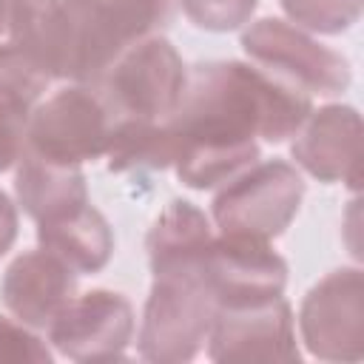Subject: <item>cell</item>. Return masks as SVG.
Returning <instances> with one entry per match:
<instances>
[{
	"label": "cell",
	"mask_w": 364,
	"mask_h": 364,
	"mask_svg": "<svg viewBox=\"0 0 364 364\" xmlns=\"http://www.w3.org/2000/svg\"><path fill=\"white\" fill-rule=\"evenodd\" d=\"M182 14L205 31H236L250 23L259 0H176Z\"/></svg>",
	"instance_id": "cell-21"
},
{
	"label": "cell",
	"mask_w": 364,
	"mask_h": 364,
	"mask_svg": "<svg viewBox=\"0 0 364 364\" xmlns=\"http://www.w3.org/2000/svg\"><path fill=\"white\" fill-rule=\"evenodd\" d=\"M17 239V208L6 191H0V259L11 250Z\"/></svg>",
	"instance_id": "cell-23"
},
{
	"label": "cell",
	"mask_w": 364,
	"mask_h": 364,
	"mask_svg": "<svg viewBox=\"0 0 364 364\" xmlns=\"http://www.w3.org/2000/svg\"><path fill=\"white\" fill-rule=\"evenodd\" d=\"M213 361H299L293 310L284 296L219 307L208 333Z\"/></svg>",
	"instance_id": "cell-10"
},
{
	"label": "cell",
	"mask_w": 364,
	"mask_h": 364,
	"mask_svg": "<svg viewBox=\"0 0 364 364\" xmlns=\"http://www.w3.org/2000/svg\"><path fill=\"white\" fill-rule=\"evenodd\" d=\"M188 82L179 51L159 34L128 46L94 82L117 119H168Z\"/></svg>",
	"instance_id": "cell-4"
},
{
	"label": "cell",
	"mask_w": 364,
	"mask_h": 364,
	"mask_svg": "<svg viewBox=\"0 0 364 364\" xmlns=\"http://www.w3.org/2000/svg\"><path fill=\"white\" fill-rule=\"evenodd\" d=\"M6 28V0H0V31Z\"/></svg>",
	"instance_id": "cell-24"
},
{
	"label": "cell",
	"mask_w": 364,
	"mask_h": 364,
	"mask_svg": "<svg viewBox=\"0 0 364 364\" xmlns=\"http://www.w3.org/2000/svg\"><path fill=\"white\" fill-rule=\"evenodd\" d=\"M14 168L17 202L26 210V216H31L37 225L88 205L85 173L80 165L51 162L26 148Z\"/></svg>",
	"instance_id": "cell-15"
},
{
	"label": "cell",
	"mask_w": 364,
	"mask_h": 364,
	"mask_svg": "<svg viewBox=\"0 0 364 364\" xmlns=\"http://www.w3.org/2000/svg\"><path fill=\"white\" fill-rule=\"evenodd\" d=\"M77 270L46 247L20 253L0 284L9 313L31 330H48L54 316L77 293Z\"/></svg>",
	"instance_id": "cell-13"
},
{
	"label": "cell",
	"mask_w": 364,
	"mask_h": 364,
	"mask_svg": "<svg viewBox=\"0 0 364 364\" xmlns=\"http://www.w3.org/2000/svg\"><path fill=\"white\" fill-rule=\"evenodd\" d=\"M301 341L324 361H361L364 355V282L358 267H338L316 282L299 310Z\"/></svg>",
	"instance_id": "cell-8"
},
{
	"label": "cell",
	"mask_w": 364,
	"mask_h": 364,
	"mask_svg": "<svg viewBox=\"0 0 364 364\" xmlns=\"http://www.w3.org/2000/svg\"><path fill=\"white\" fill-rule=\"evenodd\" d=\"M310 111L307 91L256 63H199L188 68L185 94L168 117L173 171L193 191L219 188L259 159V139H290Z\"/></svg>",
	"instance_id": "cell-1"
},
{
	"label": "cell",
	"mask_w": 364,
	"mask_h": 364,
	"mask_svg": "<svg viewBox=\"0 0 364 364\" xmlns=\"http://www.w3.org/2000/svg\"><path fill=\"white\" fill-rule=\"evenodd\" d=\"M213 239L210 219L188 199H171L162 213L154 219L145 247L151 273H168V270H188L199 267L202 256Z\"/></svg>",
	"instance_id": "cell-16"
},
{
	"label": "cell",
	"mask_w": 364,
	"mask_h": 364,
	"mask_svg": "<svg viewBox=\"0 0 364 364\" xmlns=\"http://www.w3.org/2000/svg\"><path fill=\"white\" fill-rule=\"evenodd\" d=\"M0 361H51V350L23 321L0 316Z\"/></svg>",
	"instance_id": "cell-22"
},
{
	"label": "cell",
	"mask_w": 364,
	"mask_h": 364,
	"mask_svg": "<svg viewBox=\"0 0 364 364\" xmlns=\"http://www.w3.org/2000/svg\"><path fill=\"white\" fill-rule=\"evenodd\" d=\"M37 242H40V247L60 256L80 276L102 270L114 253L111 225L91 205H82L65 216L51 219V222H40Z\"/></svg>",
	"instance_id": "cell-17"
},
{
	"label": "cell",
	"mask_w": 364,
	"mask_h": 364,
	"mask_svg": "<svg viewBox=\"0 0 364 364\" xmlns=\"http://www.w3.org/2000/svg\"><path fill=\"white\" fill-rule=\"evenodd\" d=\"M108 171L128 173V171H162L173 165L176 142L171 134L168 119H117L108 148Z\"/></svg>",
	"instance_id": "cell-19"
},
{
	"label": "cell",
	"mask_w": 364,
	"mask_h": 364,
	"mask_svg": "<svg viewBox=\"0 0 364 364\" xmlns=\"http://www.w3.org/2000/svg\"><path fill=\"white\" fill-rule=\"evenodd\" d=\"M219 313L202 264L156 273L139 327V355L156 364H179L199 355Z\"/></svg>",
	"instance_id": "cell-3"
},
{
	"label": "cell",
	"mask_w": 364,
	"mask_h": 364,
	"mask_svg": "<svg viewBox=\"0 0 364 364\" xmlns=\"http://www.w3.org/2000/svg\"><path fill=\"white\" fill-rule=\"evenodd\" d=\"M279 3L299 28L318 34H341L358 23L364 0H279Z\"/></svg>",
	"instance_id": "cell-20"
},
{
	"label": "cell",
	"mask_w": 364,
	"mask_h": 364,
	"mask_svg": "<svg viewBox=\"0 0 364 364\" xmlns=\"http://www.w3.org/2000/svg\"><path fill=\"white\" fill-rule=\"evenodd\" d=\"M46 333L68 361H119L134 338V307L122 293L105 287L74 293Z\"/></svg>",
	"instance_id": "cell-9"
},
{
	"label": "cell",
	"mask_w": 364,
	"mask_h": 364,
	"mask_svg": "<svg viewBox=\"0 0 364 364\" xmlns=\"http://www.w3.org/2000/svg\"><path fill=\"white\" fill-rule=\"evenodd\" d=\"M9 43L51 80L63 77V0H6Z\"/></svg>",
	"instance_id": "cell-18"
},
{
	"label": "cell",
	"mask_w": 364,
	"mask_h": 364,
	"mask_svg": "<svg viewBox=\"0 0 364 364\" xmlns=\"http://www.w3.org/2000/svg\"><path fill=\"white\" fill-rule=\"evenodd\" d=\"M290 154L301 171L318 182H347L358 188L361 117L353 105H324L310 111L293 134Z\"/></svg>",
	"instance_id": "cell-12"
},
{
	"label": "cell",
	"mask_w": 364,
	"mask_h": 364,
	"mask_svg": "<svg viewBox=\"0 0 364 364\" xmlns=\"http://www.w3.org/2000/svg\"><path fill=\"white\" fill-rule=\"evenodd\" d=\"M48 82L51 77L11 43L0 46V173L14 168L26 151L28 119Z\"/></svg>",
	"instance_id": "cell-14"
},
{
	"label": "cell",
	"mask_w": 364,
	"mask_h": 364,
	"mask_svg": "<svg viewBox=\"0 0 364 364\" xmlns=\"http://www.w3.org/2000/svg\"><path fill=\"white\" fill-rule=\"evenodd\" d=\"M242 48L250 63L299 85L310 97H333L350 85V63L287 20L262 17L250 23L242 31Z\"/></svg>",
	"instance_id": "cell-7"
},
{
	"label": "cell",
	"mask_w": 364,
	"mask_h": 364,
	"mask_svg": "<svg viewBox=\"0 0 364 364\" xmlns=\"http://www.w3.org/2000/svg\"><path fill=\"white\" fill-rule=\"evenodd\" d=\"M114 111L94 85L74 82L37 102L28 119L26 148L63 165H82L105 156Z\"/></svg>",
	"instance_id": "cell-6"
},
{
	"label": "cell",
	"mask_w": 364,
	"mask_h": 364,
	"mask_svg": "<svg viewBox=\"0 0 364 364\" xmlns=\"http://www.w3.org/2000/svg\"><path fill=\"white\" fill-rule=\"evenodd\" d=\"M176 0H63V80L94 85L136 40L162 28Z\"/></svg>",
	"instance_id": "cell-2"
},
{
	"label": "cell",
	"mask_w": 364,
	"mask_h": 364,
	"mask_svg": "<svg viewBox=\"0 0 364 364\" xmlns=\"http://www.w3.org/2000/svg\"><path fill=\"white\" fill-rule=\"evenodd\" d=\"M202 276L219 307H233L282 296L287 284V262L270 242L219 233L202 256Z\"/></svg>",
	"instance_id": "cell-11"
},
{
	"label": "cell",
	"mask_w": 364,
	"mask_h": 364,
	"mask_svg": "<svg viewBox=\"0 0 364 364\" xmlns=\"http://www.w3.org/2000/svg\"><path fill=\"white\" fill-rule=\"evenodd\" d=\"M301 196V173L284 159H264L219 185L210 216L219 233L270 242L290 228Z\"/></svg>",
	"instance_id": "cell-5"
}]
</instances>
